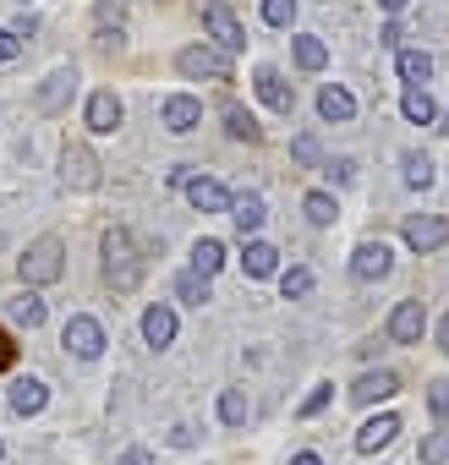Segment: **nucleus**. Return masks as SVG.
<instances>
[{
	"label": "nucleus",
	"mask_w": 449,
	"mask_h": 465,
	"mask_svg": "<svg viewBox=\"0 0 449 465\" xmlns=\"http://www.w3.org/2000/svg\"><path fill=\"white\" fill-rule=\"evenodd\" d=\"M422 329H427L422 302H400V307L389 312V340H394V345H416V340H422Z\"/></svg>",
	"instance_id": "9d476101"
},
{
	"label": "nucleus",
	"mask_w": 449,
	"mask_h": 465,
	"mask_svg": "<svg viewBox=\"0 0 449 465\" xmlns=\"http://www.w3.org/2000/svg\"><path fill=\"white\" fill-rule=\"evenodd\" d=\"M291 17H296V0H264V23L269 28H291Z\"/></svg>",
	"instance_id": "473e14b6"
},
{
	"label": "nucleus",
	"mask_w": 449,
	"mask_h": 465,
	"mask_svg": "<svg viewBox=\"0 0 449 465\" xmlns=\"http://www.w3.org/2000/svg\"><path fill=\"white\" fill-rule=\"evenodd\" d=\"M296 66H302V72H324V66H329V45H324L318 34H302V39H296Z\"/></svg>",
	"instance_id": "b1692460"
},
{
	"label": "nucleus",
	"mask_w": 449,
	"mask_h": 465,
	"mask_svg": "<svg viewBox=\"0 0 449 465\" xmlns=\"http://www.w3.org/2000/svg\"><path fill=\"white\" fill-rule=\"evenodd\" d=\"M143 340H148V345H154V351H165V345H170V340H175V312H170V307H165V302H159V307H148V312H143Z\"/></svg>",
	"instance_id": "6ab92c4d"
},
{
	"label": "nucleus",
	"mask_w": 449,
	"mask_h": 465,
	"mask_svg": "<svg viewBox=\"0 0 449 465\" xmlns=\"http://www.w3.org/2000/svg\"><path fill=\"white\" fill-rule=\"evenodd\" d=\"M121 12H126V0H105V6H99V17H105V23H110V17L121 23Z\"/></svg>",
	"instance_id": "79ce46f5"
},
{
	"label": "nucleus",
	"mask_w": 449,
	"mask_h": 465,
	"mask_svg": "<svg viewBox=\"0 0 449 465\" xmlns=\"http://www.w3.org/2000/svg\"><path fill=\"white\" fill-rule=\"evenodd\" d=\"M12 34H17V39H34V34H39V23H34V17H17V28H12Z\"/></svg>",
	"instance_id": "37998d69"
},
{
	"label": "nucleus",
	"mask_w": 449,
	"mask_h": 465,
	"mask_svg": "<svg viewBox=\"0 0 449 465\" xmlns=\"http://www.w3.org/2000/svg\"><path fill=\"white\" fill-rule=\"evenodd\" d=\"M231 219H236L242 242H247V236H258V230H264L269 208H264V197H258V192H242V197H231Z\"/></svg>",
	"instance_id": "4468645a"
},
{
	"label": "nucleus",
	"mask_w": 449,
	"mask_h": 465,
	"mask_svg": "<svg viewBox=\"0 0 449 465\" xmlns=\"http://www.w3.org/2000/svg\"><path fill=\"white\" fill-rule=\"evenodd\" d=\"M224 132H231L236 143H258V137H264V126H258V121H253V115H247V110H242L236 99L224 104Z\"/></svg>",
	"instance_id": "5701e85b"
},
{
	"label": "nucleus",
	"mask_w": 449,
	"mask_h": 465,
	"mask_svg": "<svg viewBox=\"0 0 449 465\" xmlns=\"http://www.w3.org/2000/svg\"><path fill=\"white\" fill-rule=\"evenodd\" d=\"M203 28L214 34V45H219V55H236V50H247V28L236 23V12L224 6V0H203Z\"/></svg>",
	"instance_id": "7ed1b4c3"
},
{
	"label": "nucleus",
	"mask_w": 449,
	"mask_h": 465,
	"mask_svg": "<svg viewBox=\"0 0 449 465\" xmlns=\"http://www.w3.org/2000/svg\"><path fill=\"white\" fill-rule=\"evenodd\" d=\"M242 263H247L253 280H269V274L280 269V252H274L269 242H247V258H242Z\"/></svg>",
	"instance_id": "393cba45"
},
{
	"label": "nucleus",
	"mask_w": 449,
	"mask_h": 465,
	"mask_svg": "<svg viewBox=\"0 0 449 465\" xmlns=\"http://www.w3.org/2000/svg\"><path fill=\"white\" fill-rule=\"evenodd\" d=\"M159 121H165V132L181 137V132H192V126L203 121V104H197L192 94H170V99L159 104Z\"/></svg>",
	"instance_id": "1a4fd4ad"
},
{
	"label": "nucleus",
	"mask_w": 449,
	"mask_h": 465,
	"mask_svg": "<svg viewBox=\"0 0 449 465\" xmlns=\"http://www.w3.org/2000/svg\"><path fill=\"white\" fill-rule=\"evenodd\" d=\"M247 416H253V405H247L242 389H224V394H219V421H224V427H247Z\"/></svg>",
	"instance_id": "a878e982"
},
{
	"label": "nucleus",
	"mask_w": 449,
	"mask_h": 465,
	"mask_svg": "<svg viewBox=\"0 0 449 465\" xmlns=\"http://www.w3.org/2000/svg\"><path fill=\"white\" fill-rule=\"evenodd\" d=\"M12 318H17V323H23V329H39V323H45V318H50V307H45V302H39V296H34V291H23V296H17V302H12Z\"/></svg>",
	"instance_id": "cd10ccee"
},
{
	"label": "nucleus",
	"mask_w": 449,
	"mask_h": 465,
	"mask_svg": "<svg viewBox=\"0 0 449 465\" xmlns=\"http://www.w3.org/2000/svg\"><path fill=\"white\" fill-rule=\"evenodd\" d=\"M280 296H285V302L313 296V269H285V274H280Z\"/></svg>",
	"instance_id": "c756f323"
},
{
	"label": "nucleus",
	"mask_w": 449,
	"mask_h": 465,
	"mask_svg": "<svg viewBox=\"0 0 449 465\" xmlns=\"http://www.w3.org/2000/svg\"><path fill=\"white\" fill-rule=\"evenodd\" d=\"M175 66H181V77H192V83H231V61H224L219 50H208V45H186L181 55H175Z\"/></svg>",
	"instance_id": "20e7f679"
},
{
	"label": "nucleus",
	"mask_w": 449,
	"mask_h": 465,
	"mask_svg": "<svg viewBox=\"0 0 449 465\" xmlns=\"http://www.w3.org/2000/svg\"><path fill=\"white\" fill-rule=\"evenodd\" d=\"M302 213H307L313 224H334V219H340V203H334L329 192H307V203H302Z\"/></svg>",
	"instance_id": "c85d7f7f"
},
{
	"label": "nucleus",
	"mask_w": 449,
	"mask_h": 465,
	"mask_svg": "<svg viewBox=\"0 0 449 465\" xmlns=\"http://www.w3.org/2000/svg\"><path fill=\"white\" fill-rule=\"evenodd\" d=\"M329 400H334V383H318V389H313V394L302 400V416H318V411H324Z\"/></svg>",
	"instance_id": "e433bc0d"
},
{
	"label": "nucleus",
	"mask_w": 449,
	"mask_h": 465,
	"mask_svg": "<svg viewBox=\"0 0 449 465\" xmlns=\"http://www.w3.org/2000/svg\"><path fill=\"white\" fill-rule=\"evenodd\" d=\"M324 175H329L334 186H351V181H356V159H329V164H324Z\"/></svg>",
	"instance_id": "f704fd0d"
},
{
	"label": "nucleus",
	"mask_w": 449,
	"mask_h": 465,
	"mask_svg": "<svg viewBox=\"0 0 449 465\" xmlns=\"http://www.w3.org/2000/svg\"><path fill=\"white\" fill-rule=\"evenodd\" d=\"M400 115H405V121H416V126H433V121H438V104H433V94H427V88H405Z\"/></svg>",
	"instance_id": "aec40b11"
},
{
	"label": "nucleus",
	"mask_w": 449,
	"mask_h": 465,
	"mask_svg": "<svg viewBox=\"0 0 449 465\" xmlns=\"http://www.w3.org/2000/svg\"><path fill=\"white\" fill-rule=\"evenodd\" d=\"M224 269V247L214 242V236H203L197 247H192V274H203V280H214Z\"/></svg>",
	"instance_id": "4be33fe9"
},
{
	"label": "nucleus",
	"mask_w": 449,
	"mask_h": 465,
	"mask_svg": "<svg viewBox=\"0 0 449 465\" xmlns=\"http://www.w3.org/2000/svg\"><path fill=\"white\" fill-rule=\"evenodd\" d=\"M378 6H384V12H405V0H378Z\"/></svg>",
	"instance_id": "de8ad7c7"
},
{
	"label": "nucleus",
	"mask_w": 449,
	"mask_h": 465,
	"mask_svg": "<svg viewBox=\"0 0 449 465\" xmlns=\"http://www.w3.org/2000/svg\"><path fill=\"white\" fill-rule=\"evenodd\" d=\"M61 181L77 186V192H94V186H99V159H94V148L72 143V148L61 153Z\"/></svg>",
	"instance_id": "0eeeda50"
},
{
	"label": "nucleus",
	"mask_w": 449,
	"mask_h": 465,
	"mask_svg": "<svg viewBox=\"0 0 449 465\" xmlns=\"http://www.w3.org/2000/svg\"><path fill=\"white\" fill-rule=\"evenodd\" d=\"M291 153H296V164H318V143H313V137H296Z\"/></svg>",
	"instance_id": "58836bf2"
},
{
	"label": "nucleus",
	"mask_w": 449,
	"mask_h": 465,
	"mask_svg": "<svg viewBox=\"0 0 449 465\" xmlns=\"http://www.w3.org/2000/svg\"><path fill=\"white\" fill-rule=\"evenodd\" d=\"M400 39H405V34H400V23H389V28L378 34V45H384V50H400Z\"/></svg>",
	"instance_id": "a19ab883"
},
{
	"label": "nucleus",
	"mask_w": 449,
	"mask_h": 465,
	"mask_svg": "<svg viewBox=\"0 0 449 465\" xmlns=\"http://www.w3.org/2000/svg\"><path fill=\"white\" fill-rule=\"evenodd\" d=\"M291 465H324V460H318L313 449H302V454H291Z\"/></svg>",
	"instance_id": "a18cd8bd"
},
{
	"label": "nucleus",
	"mask_w": 449,
	"mask_h": 465,
	"mask_svg": "<svg viewBox=\"0 0 449 465\" xmlns=\"http://www.w3.org/2000/svg\"><path fill=\"white\" fill-rule=\"evenodd\" d=\"M17 274H23V285H28V291H34V285H55V280L66 274V247H61L55 236H39V242L23 252Z\"/></svg>",
	"instance_id": "f03ea898"
},
{
	"label": "nucleus",
	"mask_w": 449,
	"mask_h": 465,
	"mask_svg": "<svg viewBox=\"0 0 449 465\" xmlns=\"http://www.w3.org/2000/svg\"><path fill=\"white\" fill-rule=\"evenodd\" d=\"M175 296H181L186 307H203V302H208V280H203V274H181V280H175Z\"/></svg>",
	"instance_id": "7c9ffc66"
},
{
	"label": "nucleus",
	"mask_w": 449,
	"mask_h": 465,
	"mask_svg": "<svg viewBox=\"0 0 449 465\" xmlns=\"http://www.w3.org/2000/svg\"><path fill=\"white\" fill-rule=\"evenodd\" d=\"M258 99H264L269 110H280V115H291V104H296V94L285 88V77H280L274 66H258Z\"/></svg>",
	"instance_id": "f3484780"
},
{
	"label": "nucleus",
	"mask_w": 449,
	"mask_h": 465,
	"mask_svg": "<svg viewBox=\"0 0 449 465\" xmlns=\"http://www.w3.org/2000/svg\"><path fill=\"white\" fill-rule=\"evenodd\" d=\"M61 345H66L72 356L94 361V356L105 351V323H99V318H88V312H77V318H66V329H61Z\"/></svg>",
	"instance_id": "39448f33"
},
{
	"label": "nucleus",
	"mask_w": 449,
	"mask_h": 465,
	"mask_svg": "<svg viewBox=\"0 0 449 465\" xmlns=\"http://www.w3.org/2000/svg\"><path fill=\"white\" fill-rule=\"evenodd\" d=\"M400 77H405L411 88H422V83L433 77V55H427V50H400Z\"/></svg>",
	"instance_id": "bb28decb"
},
{
	"label": "nucleus",
	"mask_w": 449,
	"mask_h": 465,
	"mask_svg": "<svg viewBox=\"0 0 449 465\" xmlns=\"http://www.w3.org/2000/svg\"><path fill=\"white\" fill-rule=\"evenodd\" d=\"M121 465H154V460H148L143 449H126V460H121Z\"/></svg>",
	"instance_id": "c03bdc74"
},
{
	"label": "nucleus",
	"mask_w": 449,
	"mask_h": 465,
	"mask_svg": "<svg viewBox=\"0 0 449 465\" xmlns=\"http://www.w3.org/2000/svg\"><path fill=\"white\" fill-rule=\"evenodd\" d=\"M318 115H324V121H351V115H356V99H351L345 88L329 83V88L318 94Z\"/></svg>",
	"instance_id": "412c9836"
},
{
	"label": "nucleus",
	"mask_w": 449,
	"mask_h": 465,
	"mask_svg": "<svg viewBox=\"0 0 449 465\" xmlns=\"http://www.w3.org/2000/svg\"><path fill=\"white\" fill-rule=\"evenodd\" d=\"M427 411H433L438 421H449V383H444V378H438V383L427 389Z\"/></svg>",
	"instance_id": "c9c22d12"
},
{
	"label": "nucleus",
	"mask_w": 449,
	"mask_h": 465,
	"mask_svg": "<svg viewBox=\"0 0 449 465\" xmlns=\"http://www.w3.org/2000/svg\"><path fill=\"white\" fill-rule=\"evenodd\" d=\"M186 203L203 208V213H224L231 208V192H224L214 175H186Z\"/></svg>",
	"instance_id": "9b49d317"
},
{
	"label": "nucleus",
	"mask_w": 449,
	"mask_h": 465,
	"mask_svg": "<svg viewBox=\"0 0 449 465\" xmlns=\"http://www.w3.org/2000/svg\"><path fill=\"white\" fill-rule=\"evenodd\" d=\"M17 55H23V39L12 28H0V61H17Z\"/></svg>",
	"instance_id": "4c0bfd02"
},
{
	"label": "nucleus",
	"mask_w": 449,
	"mask_h": 465,
	"mask_svg": "<svg viewBox=\"0 0 449 465\" xmlns=\"http://www.w3.org/2000/svg\"><path fill=\"white\" fill-rule=\"evenodd\" d=\"M449 242V219H438V213H411L405 219V247L411 252H438Z\"/></svg>",
	"instance_id": "423d86ee"
},
{
	"label": "nucleus",
	"mask_w": 449,
	"mask_h": 465,
	"mask_svg": "<svg viewBox=\"0 0 449 465\" xmlns=\"http://www.w3.org/2000/svg\"><path fill=\"white\" fill-rule=\"evenodd\" d=\"M105 280L115 291H137V280H143V258H137V242L126 224L105 230Z\"/></svg>",
	"instance_id": "f257e3e1"
},
{
	"label": "nucleus",
	"mask_w": 449,
	"mask_h": 465,
	"mask_svg": "<svg viewBox=\"0 0 449 465\" xmlns=\"http://www.w3.org/2000/svg\"><path fill=\"white\" fill-rule=\"evenodd\" d=\"M438 351H444V356H449V318H444V323H438Z\"/></svg>",
	"instance_id": "49530a36"
},
{
	"label": "nucleus",
	"mask_w": 449,
	"mask_h": 465,
	"mask_svg": "<svg viewBox=\"0 0 449 465\" xmlns=\"http://www.w3.org/2000/svg\"><path fill=\"white\" fill-rule=\"evenodd\" d=\"M121 126V99L110 94V88H99L94 99H88V132H99V137H110Z\"/></svg>",
	"instance_id": "2eb2a0df"
},
{
	"label": "nucleus",
	"mask_w": 449,
	"mask_h": 465,
	"mask_svg": "<svg viewBox=\"0 0 449 465\" xmlns=\"http://www.w3.org/2000/svg\"><path fill=\"white\" fill-rule=\"evenodd\" d=\"M444 132H449V121H444Z\"/></svg>",
	"instance_id": "09e8293b"
},
{
	"label": "nucleus",
	"mask_w": 449,
	"mask_h": 465,
	"mask_svg": "<svg viewBox=\"0 0 449 465\" xmlns=\"http://www.w3.org/2000/svg\"><path fill=\"white\" fill-rule=\"evenodd\" d=\"M12 361H17V345H12V334H6V329H0V372H6Z\"/></svg>",
	"instance_id": "ea45409f"
},
{
	"label": "nucleus",
	"mask_w": 449,
	"mask_h": 465,
	"mask_svg": "<svg viewBox=\"0 0 449 465\" xmlns=\"http://www.w3.org/2000/svg\"><path fill=\"white\" fill-rule=\"evenodd\" d=\"M449 460V432H427L422 438V465H444Z\"/></svg>",
	"instance_id": "72a5a7b5"
},
{
	"label": "nucleus",
	"mask_w": 449,
	"mask_h": 465,
	"mask_svg": "<svg viewBox=\"0 0 449 465\" xmlns=\"http://www.w3.org/2000/svg\"><path fill=\"white\" fill-rule=\"evenodd\" d=\"M389 263H394V258H389L384 242H362V247L351 252V274H356V280H384Z\"/></svg>",
	"instance_id": "ddd939ff"
},
{
	"label": "nucleus",
	"mask_w": 449,
	"mask_h": 465,
	"mask_svg": "<svg viewBox=\"0 0 449 465\" xmlns=\"http://www.w3.org/2000/svg\"><path fill=\"white\" fill-rule=\"evenodd\" d=\"M72 88H77V72L72 66H55L45 83H39V94H34V104L45 110V115H55V110H66V99H72Z\"/></svg>",
	"instance_id": "6e6552de"
},
{
	"label": "nucleus",
	"mask_w": 449,
	"mask_h": 465,
	"mask_svg": "<svg viewBox=\"0 0 449 465\" xmlns=\"http://www.w3.org/2000/svg\"><path fill=\"white\" fill-rule=\"evenodd\" d=\"M394 432H400V416H389V411H384V416H373V421L356 432V449H362V454H378V449H389V443H394Z\"/></svg>",
	"instance_id": "a211bd4d"
},
{
	"label": "nucleus",
	"mask_w": 449,
	"mask_h": 465,
	"mask_svg": "<svg viewBox=\"0 0 449 465\" xmlns=\"http://www.w3.org/2000/svg\"><path fill=\"white\" fill-rule=\"evenodd\" d=\"M394 394H400V378L384 372V367H378V372H362V378L351 383V400H356V405H378V400H394Z\"/></svg>",
	"instance_id": "f8f14e48"
},
{
	"label": "nucleus",
	"mask_w": 449,
	"mask_h": 465,
	"mask_svg": "<svg viewBox=\"0 0 449 465\" xmlns=\"http://www.w3.org/2000/svg\"><path fill=\"white\" fill-rule=\"evenodd\" d=\"M6 405H12L17 416H39V411L50 405V389H45L39 378H17V383H12V394H6Z\"/></svg>",
	"instance_id": "dca6fc26"
},
{
	"label": "nucleus",
	"mask_w": 449,
	"mask_h": 465,
	"mask_svg": "<svg viewBox=\"0 0 449 465\" xmlns=\"http://www.w3.org/2000/svg\"><path fill=\"white\" fill-rule=\"evenodd\" d=\"M405 181L411 186H433V159L427 153H405Z\"/></svg>",
	"instance_id": "2f4dec72"
}]
</instances>
